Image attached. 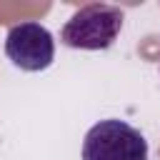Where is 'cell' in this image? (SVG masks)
<instances>
[{"mask_svg": "<svg viewBox=\"0 0 160 160\" xmlns=\"http://www.w3.org/2000/svg\"><path fill=\"white\" fill-rule=\"evenodd\" d=\"M122 10L108 2L78 8L60 30V42L75 50H108L122 30Z\"/></svg>", "mask_w": 160, "mask_h": 160, "instance_id": "1", "label": "cell"}, {"mask_svg": "<svg viewBox=\"0 0 160 160\" xmlns=\"http://www.w3.org/2000/svg\"><path fill=\"white\" fill-rule=\"evenodd\" d=\"M82 160H148V140L125 120L108 118L85 132Z\"/></svg>", "mask_w": 160, "mask_h": 160, "instance_id": "2", "label": "cell"}, {"mask_svg": "<svg viewBox=\"0 0 160 160\" xmlns=\"http://www.w3.org/2000/svg\"><path fill=\"white\" fill-rule=\"evenodd\" d=\"M5 55L8 60L25 70V72H40L48 70L55 60V40L52 32L40 22H18L5 35Z\"/></svg>", "mask_w": 160, "mask_h": 160, "instance_id": "3", "label": "cell"}]
</instances>
